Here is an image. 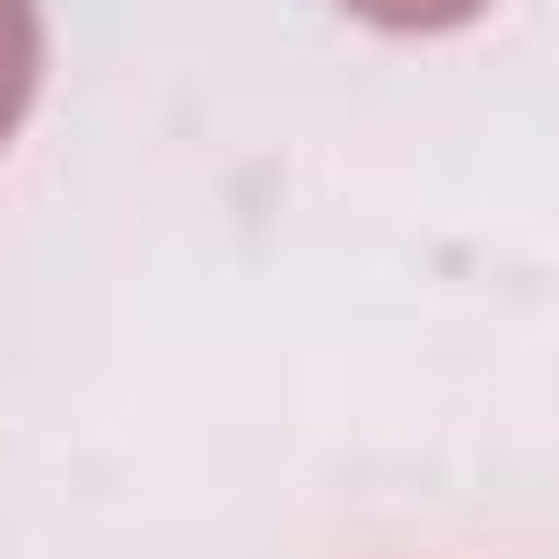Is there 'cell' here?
Masks as SVG:
<instances>
[{"instance_id":"6da1fadb","label":"cell","mask_w":559,"mask_h":559,"mask_svg":"<svg viewBox=\"0 0 559 559\" xmlns=\"http://www.w3.org/2000/svg\"><path fill=\"white\" fill-rule=\"evenodd\" d=\"M35 70H44L35 0H0V140L17 131V114H26V96H35Z\"/></svg>"},{"instance_id":"7a4b0ae2","label":"cell","mask_w":559,"mask_h":559,"mask_svg":"<svg viewBox=\"0 0 559 559\" xmlns=\"http://www.w3.org/2000/svg\"><path fill=\"white\" fill-rule=\"evenodd\" d=\"M341 9H358V17H376V26H411V35H428V26H463V17H480L489 0H341Z\"/></svg>"}]
</instances>
